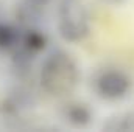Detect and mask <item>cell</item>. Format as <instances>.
I'll list each match as a JSON object with an SVG mask.
<instances>
[{
  "mask_svg": "<svg viewBox=\"0 0 134 132\" xmlns=\"http://www.w3.org/2000/svg\"><path fill=\"white\" fill-rule=\"evenodd\" d=\"M56 27L59 36L69 42H81L91 31V17L81 0H59L56 11Z\"/></svg>",
  "mask_w": 134,
  "mask_h": 132,
  "instance_id": "7a4b0ae2",
  "label": "cell"
},
{
  "mask_svg": "<svg viewBox=\"0 0 134 132\" xmlns=\"http://www.w3.org/2000/svg\"><path fill=\"white\" fill-rule=\"evenodd\" d=\"M17 45L27 50L28 53L36 55L47 47V36L37 27H27L25 31L20 33V40Z\"/></svg>",
  "mask_w": 134,
  "mask_h": 132,
  "instance_id": "8992f818",
  "label": "cell"
},
{
  "mask_svg": "<svg viewBox=\"0 0 134 132\" xmlns=\"http://www.w3.org/2000/svg\"><path fill=\"white\" fill-rule=\"evenodd\" d=\"M39 82L52 97L70 95L80 82V67L69 51L61 48L52 50L42 61Z\"/></svg>",
  "mask_w": 134,
  "mask_h": 132,
  "instance_id": "6da1fadb",
  "label": "cell"
},
{
  "mask_svg": "<svg viewBox=\"0 0 134 132\" xmlns=\"http://www.w3.org/2000/svg\"><path fill=\"white\" fill-rule=\"evenodd\" d=\"M47 13V5L39 0H22L17 6V19L25 27H37Z\"/></svg>",
  "mask_w": 134,
  "mask_h": 132,
  "instance_id": "5b68a950",
  "label": "cell"
},
{
  "mask_svg": "<svg viewBox=\"0 0 134 132\" xmlns=\"http://www.w3.org/2000/svg\"><path fill=\"white\" fill-rule=\"evenodd\" d=\"M104 3H108V5H112V6H122V5H125L128 0H103Z\"/></svg>",
  "mask_w": 134,
  "mask_h": 132,
  "instance_id": "9c48e42d",
  "label": "cell"
},
{
  "mask_svg": "<svg viewBox=\"0 0 134 132\" xmlns=\"http://www.w3.org/2000/svg\"><path fill=\"white\" fill-rule=\"evenodd\" d=\"M101 131L104 132H134V110H125L117 112L114 115H109Z\"/></svg>",
  "mask_w": 134,
  "mask_h": 132,
  "instance_id": "52a82bcc",
  "label": "cell"
},
{
  "mask_svg": "<svg viewBox=\"0 0 134 132\" xmlns=\"http://www.w3.org/2000/svg\"><path fill=\"white\" fill-rule=\"evenodd\" d=\"M133 82L131 78L117 68H106L94 78V90L101 99L106 101H119L128 97L131 92Z\"/></svg>",
  "mask_w": 134,
  "mask_h": 132,
  "instance_id": "3957f363",
  "label": "cell"
},
{
  "mask_svg": "<svg viewBox=\"0 0 134 132\" xmlns=\"http://www.w3.org/2000/svg\"><path fill=\"white\" fill-rule=\"evenodd\" d=\"M20 40V33L8 23H0V50H14Z\"/></svg>",
  "mask_w": 134,
  "mask_h": 132,
  "instance_id": "ba28073f",
  "label": "cell"
},
{
  "mask_svg": "<svg viewBox=\"0 0 134 132\" xmlns=\"http://www.w3.org/2000/svg\"><path fill=\"white\" fill-rule=\"evenodd\" d=\"M39 2H41V3H44V5H47V6L52 3V0H39Z\"/></svg>",
  "mask_w": 134,
  "mask_h": 132,
  "instance_id": "30bf717a",
  "label": "cell"
},
{
  "mask_svg": "<svg viewBox=\"0 0 134 132\" xmlns=\"http://www.w3.org/2000/svg\"><path fill=\"white\" fill-rule=\"evenodd\" d=\"M63 118L67 124L72 128H89L94 121V112L89 104H84L81 101H72L67 103L63 109Z\"/></svg>",
  "mask_w": 134,
  "mask_h": 132,
  "instance_id": "277c9868",
  "label": "cell"
}]
</instances>
